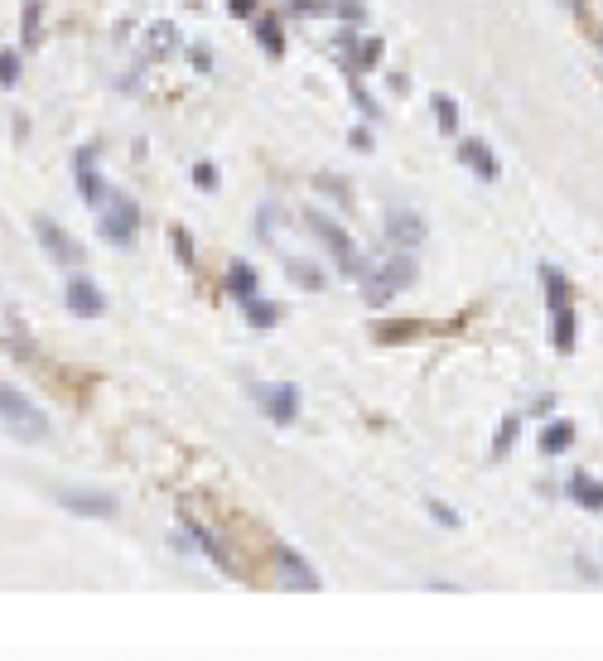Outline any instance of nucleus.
Listing matches in <instances>:
<instances>
[{"label": "nucleus", "instance_id": "f3484780", "mask_svg": "<svg viewBox=\"0 0 603 661\" xmlns=\"http://www.w3.org/2000/svg\"><path fill=\"white\" fill-rule=\"evenodd\" d=\"M227 290H232L237 300H247V295H256V271H251L247 261H237V266L227 271Z\"/></svg>", "mask_w": 603, "mask_h": 661}, {"label": "nucleus", "instance_id": "423d86ee", "mask_svg": "<svg viewBox=\"0 0 603 661\" xmlns=\"http://www.w3.org/2000/svg\"><path fill=\"white\" fill-rule=\"evenodd\" d=\"M575 338H579L575 304L570 300L550 304V348H555V353H575Z\"/></svg>", "mask_w": 603, "mask_h": 661}, {"label": "nucleus", "instance_id": "5701e85b", "mask_svg": "<svg viewBox=\"0 0 603 661\" xmlns=\"http://www.w3.org/2000/svg\"><path fill=\"white\" fill-rule=\"evenodd\" d=\"M193 184H198V189H218V169L208 165V160H198V165H193Z\"/></svg>", "mask_w": 603, "mask_h": 661}, {"label": "nucleus", "instance_id": "2eb2a0df", "mask_svg": "<svg viewBox=\"0 0 603 661\" xmlns=\"http://www.w3.org/2000/svg\"><path fill=\"white\" fill-rule=\"evenodd\" d=\"M242 309H247V324H251V329H275V324H280V304H271V300H256V295H247V300H242Z\"/></svg>", "mask_w": 603, "mask_h": 661}, {"label": "nucleus", "instance_id": "1a4fd4ad", "mask_svg": "<svg viewBox=\"0 0 603 661\" xmlns=\"http://www.w3.org/2000/svg\"><path fill=\"white\" fill-rule=\"evenodd\" d=\"M275 565H280L285 584H295V589H304V594H314V589H319V575H314V570H309V565H304L290 546H280V551H275Z\"/></svg>", "mask_w": 603, "mask_h": 661}, {"label": "nucleus", "instance_id": "cd10ccee", "mask_svg": "<svg viewBox=\"0 0 603 661\" xmlns=\"http://www.w3.org/2000/svg\"><path fill=\"white\" fill-rule=\"evenodd\" d=\"M227 10H232V15H251V10H256V0H227Z\"/></svg>", "mask_w": 603, "mask_h": 661}, {"label": "nucleus", "instance_id": "6ab92c4d", "mask_svg": "<svg viewBox=\"0 0 603 661\" xmlns=\"http://www.w3.org/2000/svg\"><path fill=\"white\" fill-rule=\"evenodd\" d=\"M521 435V415H502V425H497V440H493V459H507V449L512 440Z\"/></svg>", "mask_w": 603, "mask_h": 661}, {"label": "nucleus", "instance_id": "c756f323", "mask_svg": "<svg viewBox=\"0 0 603 661\" xmlns=\"http://www.w3.org/2000/svg\"><path fill=\"white\" fill-rule=\"evenodd\" d=\"M599 49H603V34H599Z\"/></svg>", "mask_w": 603, "mask_h": 661}, {"label": "nucleus", "instance_id": "20e7f679", "mask_svg": "<svg viewBox=\"0 0 603 661\" xmlns=\"http://www.w3.org/2000/svg\"><path fill=\"white\" fill-rule=\"evenodd\" d=\"M411 280H415V261H411V256H396V261H386L377 276H367L362 290H367V300H372V304H386L396 290H406Z\"/></svg>", "mask_w": 603, "mask_h": 661}, {"label": "nucleus", "instance_id": "f03ea898", "mask_svg": "<svg viewBox=\"0 0 603 661\" xmlns=\"http://www.w3.org/2000/svg\"><path fill=\"white\" fill-rule=\"evenodd\" d=\"M102 237L111 247H131L136 242V203L126 193H107L102 203Z\"/></svg>", "mask_w": 603, "mask_h": 661}, {"label": "nucleus", "instance_id": "ddd939ff", "mask_svg": "<svg viewBox=\"0 0 603 661\" xmlns=\"http://www.w3.org/2000/svg\"><path fill=\"white\" fill-rule=\"evenodd\" d=\"M386 237H391V242H406V247H415V242L425 237V222L415 218V213H391V218H386Z\"/></svg>", "mask_w": 603, "mask_h": 661}, {"label": "nucleus", "instance_id": "f8f14e48", "mask_svg": "<svg viewBox=\"0 0 603 661\" xmlns=\"http://www.w3.org/2000/svg\"><path fill=\"white\" fill-rule=\"evenodd\" d=\"M459 160H464L468 169H478L488 184H493L497 174H502V169H497V160H493V150H488L483 140H464V145H459Z\"/></svg>", "mask_w": 603, "mask_h": 661}, {"label": "nucleus", "instance_id": "4be33fe9", "mask_svg": "<svg viewBox=\"0 0 603 661\" xmlns=\"http://www.w3.org/2000/svg\"><path fill=\"white\" fill-rule=\"evenodd\" d=\"M15 78H20V54L0 49V87H15Z\"/></svg>", "mask_w": 603, "mask_h": 661}, {"label": "nucleus", "instance_id": "39448f33", "mask_svg": "<svg viewBox=\"0 0 603 661\" xmlns=\"http://www.w3.org/2000/svg\"><path fill=\"white\" fill-rule=\"evenodd\" d=\"M34 237H39V247L54 256V266H83V247L54 218H34Z\"/></svg>", "mask_w": 603, "mask_h": 661}, {"label": "nucleus", "instance_id": "c85d7f7f", "mask_svg": "<svg viewBox=\"0 0 603 661\" xmlns=\"http://www.w3.org/2000/svg\"><path fill=\"white\" fill-rule=\"evenodd\" d=\"M174 247H179V256H184V261H193V247H189V237H184V232H174Z\"/></svg>", "mask_w": 603, "mask_h": 661}, {"label": "nucleus", "instance_id": "f257e3e1", "mask_svg": "<svg viewBox=\"0 0 603 661\" xmlns=\"http://www.w3.org/2000/svg\"><path fill=\"white\" fill-rule=\"evenodd\" d=\"M0 425L15 440H29V444H39L49 435V415L39 411L25 391H15V386H5V382H0Z\"/></svg>", "mask_w": 603, "mask_h": 661}, {"label": "nucleus", "instance_id": "6e6552de", "mask_svg": "<svg viewBox=\"0 0 603 661\" xmlns=\"http://www.w3.org/2000/svg\"><path fill=\"white\" fill-rule=\"evenodd\" d=\"M63 300H68V309H73L78 319H97V314L107 309V300H102V290H97L92 280H73Z\"/></svg>", "mask_w": 603, "mask_h": 661}, {"label": "nucleus", "instance_id": "0eeeda50", "mask_svg": "<svg viewBox=\"0 0 603 661\" xmlns=\"http://www.w3.org/2000/svg\"><path fill=\"white\" fill-rule=\"evenodd\" d=\"M78 193H83V203H92V208L107 203V184H102V174H97V150H92V145L78 155Z\"/></svg>", "mask_w": 603, "mask_h": 661}, {"label": "nucleus", "instance_id": "7ed1b4c3", "mask_svg": "<svg viewBox=\"0 0 603 661\" xmlns=\"http://www.w3.org/2000/svg\"><path fill=\"white\" fill-rule=\"evenodd\" d=\"M309 227H314V237H319V242L333 251V261L343 266V276H362V261H357L353 242H348V232H343L338 222H333V218H319V213H309Z\"/></svg>", "mask_w": 603, "mask_h": 661}, {"label": "nucleus", "instance_id": "aec40b11", "mask_svg": "<svg viewBox=\"0 0 603 661\" xmlns=\"http://www.w3.org/2000/svg\"><path fill=\"white\" fill-rule=\"evenodd\" d=\"M435 121L444 136H454L459 131V107H454V97H435Z\"/></svg>", "mask_w": 603, "mask_h": 661}, {"label": "nucleus", "instance_id": "9b49d317", "mask_svg": "<svg viewBox=\"0 0 603 661\" xmlns=\"http://www.w3.org/2000/svg\"><path fill=\"white\" fill-rule=\"evenodd\" d=\"M261 401H266V411H271L275 425H290V420H300V391H295V386H275V391H261Z\"/></svg>", "mask_w": 603, "mask_h": 661}, {"label": "nucleus", "instance_id": "b1692460", "mask_svg": "<svg viewBox=\"0 0 603 661\" xmlns=\"http://www.w3.org/2000/svg\"><path fill=\"white\" fill-rule=\"evenodd\" d=\"M290 10H295V15H329L333 0H290Z\"/></svg>", "mask_w": 603, "mask_h": 661}, {"label": "nucleus", "instance_id": "a878e982", "mask_svg": "<svg viewBox=\"0 0 603 661\" xmlns=\"http://www.w3.org/2000/svg\"><path fill=\"white\" fill-rule=\"evenodd\" d=\"M415 333H420V324H382L377 338H415Z\"/></svg>", "mask_w": 603, "mask_h": 661}, {"label": "nucleus", "instance_id": "393cba45", "mask_svg": "<svg viewBox=\"0 0 603 661\" xmlns=\"http://www.w3.org/2000/svg\"><path fill=\"white\" fill-rule=\"evenodd\" d=\"M25 44H39V5H25Z\"/></svg>", "mask_w": 603, "mask_h": 661}, {"label": "nucleus", "instance_id": "a211bd4d", "mask_svg": "<svg viewBox=\"0 0 603 661\" xmlns=\"http://www.w3.org/2000/svg\"><path fill=\"white\" fill-rule=\"evenodd\" d=\"M285 276L304 285V290H324V271H314L309 261H285Z\"/></svg>", "mask_w": 603, "mask_h": 661}, {"label": "nucleus", "instance_id": "412c9836", "mask_svg": "<svg viewBox=\"0 0 603 661\" xmlns=\"http://www.w3.org/2000/svg\"><path fill=\"white\" fill-rule=\"evenodd\" d=\"M256 34H261V49H266L271 58L285 54V39H280V25H275V20H261V25H256Z\"/></svg>", "mask_w": 603, "mask_h": 661}, {"label": "nucleus", "instance_id": "9d476101", "mask_svg": "<svg viewBox=\"0 0 603 661\" xmlns=\"http://www.w3.org/2000/svg\"><path fill=\"white\" fill-rule=\"evenodd\" d=\"M58 502L68 507V512H83V517H116V497L107 493H58Z\"/></svg>", "mask_w": 603, "mask_h": 661}, {"label": "nucleus", "instance_id": "4468645a", "mask_svg": "<svg viewBox=\"0 0 603 661\" xmlns=\"http://www.w3.org/2000/svg\"><path fill=\"white\" fill-rule=\"evenodd\" d=\"M570 497H575L579 507H589V512H603V483H594L589 473H575L570 478Z\"/></svg>", "mask_w": 603, "mask_h": 661}, {"label": "nucleus", "instance_id": "dca6fc26", "mask_svg": "<svg viewBox=\"0 0 603 661\" xmlns=\"http://www.w3.org/2000/svg\"><path fill=\"white\" fill-rule=\"evenodd\" d=\"M570 444H575V425H570V420H555V425L541 430V449H546V454H560V449H570Z\"/></svg>", "mask_w": 603, "mask_h": 661}, {"label": "nucleus", "instance_id": "bb28decb", "mask_svg": "<svg viewBox=\"0 0 603 661\" xmlns=\"http://www.w3.org/2000/svg\"><path fill=\"white\" fill-rule=\"evenodd\" d=\"M430 517H435V522H444V526H459V517H454L449 507H439V502H430Z\"/></svg>", "mask_w": 603, "mask_h": 661}]
</instances>
